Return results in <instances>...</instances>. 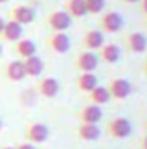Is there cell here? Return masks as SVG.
I'll list each match as a JSON object with an SVG mask.
<instances>
[{
	"mask_svg": "<svg viewBox=\"0 0 147 149\" xmlns=\"http://www.w3.org/2000/svg\"><path fill=\"white\" fill-rule=\"evenodd\" d=\"M106 132L112 139H126L132 134V123H130V120H126L123 116L112 118L106 125Z\"/></svg>",
	"mask_w": 147,
	"mask_h": 149,
	"instance_id": "6da1fadb",
	"label": "cell"
},
{
	"mask_svg": "<svg viewBox=\"0 0 147 149\" xmlns=\"http://www.w3.org/2000/svg\"><path fill=\"white\" fill-rule=\"evenodd\" d=\"M47 24H49V28L55 33V31H68L69 28H71V24H73V17L66 12V10H54V12H50L49 14V17H47Z\"/></svg>",
	"mask_w": 147,
	"mask_h": 149,
	"instance_id": "7a4b0ae2",
	"label": "cell"
},
{
	"mask_svg": "<svg viewBox=\"0 0 147 149\" xmlns=\"http://www.w3.org/2000/svg\"><path fill=\"white\" fill-rule=\"evenodd\" d=\"M74 66L81 73H95V70L99 66V56L94 50H83L76 56Z\"/></svg>",
	"mask_w": 147,
	"mask_h": 149,
	"instance_id": "3957f363",
	"label": "cell"
},
{
	"mask_svg": "<svg viewBox=\"0 0 147 149\" xmlns=\"http://www.w3.org/2000/svg\"><path fill=\"white\" fill-rule=\"evenodd\" d=\"M123 24H125V19L119 12H106V14H102L101 21H99L102 33H118L123 28Z\"/></svg>",
	"mask_w": 147,
	"mask_h": 149,
	"instance_id": "277c9868",
	"label": "cell"
},
{
	"mask_svg": "<svg viewBox=\"0 0 147 149\" xmlns=\"http://www.w3.org/2000/svg\"><path fill=\"white\" fill-rule=\"evenodd\" d=\"M107 90H109L111 99H114V101H123V99H126V97L132 94V83H130L126 78H114V80L109 81Z\"/></svg>",
	"mask_w": 147,
	"mask_h": 149,
	"instance_id": "5b68a950",
	"label": "cell"
},
{
	"mask_svg": "<svg viewBox=\"0 0 147 149\" xmlns=\"http://www.w3.org/2000/svg\"><path fill=\"white\" fill-rule=\"evenodd\" d=\"M49 127L43 123H30L24 128V137L30 144H42L49 139Z\"/></svg>",
	"mask_w": 147,
	"mask_h": 149,
	"instance_id": "8992f818",
	"label": "cell"
},
{
	"mask_svg": "<svg viewBox=\"0 0 147 149\" xmlns=\"http://www.w3.org/2000/svg\"><path fill=\"white\" fill-rule=\"evenodd\" d=\"M47 43H49V47H50L54 52H57V54H68L69 49H71V38H69L68 33H64V31H55V33H52L50 37L47 38Z\"/></svg>",
	"mask_w": 147,
	"mask_h": 149,
	"instance_id": "52a82bcc",
	"label": "cell"
},
{
	"mask_svg": "<svg viewBox=\"0 0 147 149\" xmlns=\"http://www.w3.org/2000/svg\"><path fill=\"white\" fill-rule=\"evenodd\" d=\"M59 90H61V85H59V81H57L55 78H52V76L42 78L37 83V92L42 97H45V99H54V97L59 94Z\"/></svg>",
	"mask_w": 147,
	"mask_h": 149,
	"instance_id": "ba28073f",
	"label": "cell"
},
{
	"mask_svg": "<svg viewBox=\"0 0 147 149\" xmlns=\"http://www.w3.org/2000/svg\"><path fill=\"white\" fill-rule=\"evenodd\" d=\"M35 17H37V12L30 5H16L10 10V19L16 21V23H19V24H23V26L33 23Z\"/></svg>",
	"mask_w": 147,
	"mask_h": 149,
	"instance_id": "9c48e42d",
	"label": "cell"
},
{
	"mask_svg": "<svg viewBox=\"0 0 147 149\" xmlns=\"http://www.w3.org/2000/svg\"><path fill=\"white\" fill-rule=\"evenodd\" d=\"M104 113L101 109V106H95V104H88V106H83L80 111H78V120L80 123H99L102 120Z\"/></svg>",
	"mask_w": 147,
	"mask_h": 149,
	"instance_id": "30bf717a",
	"label": "cell"
},
{
	"mask_svg": "<svg viewBox=\"0 0 147 149\" xmlns=\"http://www.w3.org/2000/svg\"><path fill=\"white\" fill-rule=\"evenodd\" d=\"M5 78L10 81H21L26 78V70L23 59H14L5 66Z\"/></svg>",
	"mask_w": 147,
	"mask_h": 149,
	"instance_id": "8fae6325",
	"label": "cell"
},
{
	"mask_svg": "<svg viewBox=\"0 0 147 149\" xmlns=\"http://www.w3.org/2000/svg\"><path fill=\"white\" fill-rule=\"evenodd\" d=\"M126 49L133 54H142L147 50V38L140 31H133L126 37Z\"/></svg>",
	"mask_w": 147,
	"mask_h": 149,
	"instance_id": "7c38bea8",
	"label": "cell"
},
{
	"mask_svg": "<svg viewBox=\"0 0 147 149\" xmlns=\"http://www.w3.org/2000/svg\"><path fill=\"white\" fill-rule=\"evenodd\" d=\"M76 134L81 141H87V142H94L101 137V128L99 125L95 123H80L78 128H76Z\"/></svg>",
	"mask_w": 147,
	"mask_h": 149,
	"instance_id": "4fadbf2b",
	"label": "cell"
},
{
	"mask_svg": "<svg viewBox=\"0 0 147 149\" xmlns=\"http://www.w3.org/2000/svg\"><path fill=\"white\" fill-rule=\"evenodd\" d=\"M23 33H24L23 24H19V23H16V21L10 19V21L5 23V28H3V31H2L0 37L3 38L5 42H19L23 38Z\"/></svg>",
	"mask_w": 147,
	"mask_h": 149,
	"instance_id": "5bb4252c",
	"label": "cell"
},
{
	"mask_svg": "<svg viewBox=\"0 0 147 149\" xmlns=\"http://www.w3.org/2000/svg\"><path fill=\"white\" fill-rule=\"evenodd\" d=\"M104 43V33L101 30H88L83 37V45L87 47V50H97Z\"/></svg>",
	"mask_w": 147,
	"mask_h": 149,
	"instance_id": "9a60e30c",
	"label": "cell"
},
{
	"mask_svg": "<svg viewBox=\"0 0 147 149\" xmlns=\"http://www.w3.org/2000/svg\"><path fill=\"white\" fill-rule=\"evenodd\" d=\"M97 85H99V78H97L95 73H81L76 78V87H78V90H81V92H85V94L92 92Z\"/></svg>",
	"mask_w": 147,
	"mask_h": 149,
	"instance_id": "2e32d148",
	"label": "cell"
},
{
	"mask_svg": "<svg viewBox=\"0 0 147 149\" xmlns=\"http://www.w3.org/2000/svg\"><path fill=\"white\" fill-rule=\"evenodd\" d=\"M23 63H24V70H26V76H40L42 71H43V68H45V63H43V59L40 57V56H31V57H28V59H23Z\"/></svg>",
	"mask_w": 147,
	"mask_h": 149,
	"instance_id": "e0dca14e",
	"label": "cell"
},
{
	"mask_svg": "<svg viewBox=\"0 0 147 149\" xmlns=\"http://www.w3.org/2000/svg\"><path fill=\"white\" fill-rule=\"evenodd\" d=\"M119 57H121V49H119V45H116V43H104V45L101 47V59H102L104 63L114 64V63L119 61Z\"/></svg>",
	"mask_w": 147,
	"mask_h": 149,
	"instance_id": "ac0fdd59",
	"label": "cell"
},
{
	"mask_svg": "<svg viewBox=\"0 0 147 149\" xmlns=\"http://www.w3.org/2000/svg\"><path fill=\"white\" fill-rule=\"evenodd\" d=\"M88 101L95 106H102V104H107L111 101V95H109V90L107 87L104 85H97L92 92H88Z\"/></svg>",
	"mask_w": 147,
	"mask_h": 149,
	"instance_id": "d6986e66",
	"label": "cell"
},
{
	"mask_svg": "<svg viewBox=\"0 0 147 149\" xmlns=\"http://www.w3.org/2000/svg\"><path fill=\"white\" fill-rule=\"evenodd\" d=\"M66 12L73 17V19H80L83 17L87 12V5H85V0H68L66 2Z\"/></svg>",
	"mask_w": 147,
	"mask_h": 149,
	"instance_id": "ffe728a7",
	"label": "cell"
},
{
	"mask_svg": "<svg viewBox=\"0 0 147 149\" xmlns=\"http://www.w3.org/2000/svg\"><path fill=\"white\" fill-rule=\"evenodd\" d=\"M16 50H17L21 59H28V57L37 54V43L33 40H23L21 38L19 42H16Z\"/></svg>",
	"mask_w": 147,
	"mask_h": 149,
	"instance_id": "44dd1931",
	"label": "cell"
},
{
	"mask_svg": "<svg viewBox=\"0 0 147 149\" xmlns=\"http://www.w3.org/2000/svg\"><path fill=\"white\" fill-rule=\"evenodd\" d=\"M88 14H101L106 7V0H85Z\"/></svg>",
	"mask_w": 147,
	"mask_h": 149,
	"instance_id": "7402d4cb",
	"label": "cell"
},
{
	"mask_svg": "<svg viewBox=\"0 0 147 149\" xmlns=\"http://www.w3.org/2000/svg\"><path fill=\"white\" fill-rule=\"evenodd\" d=\"M14 149H35V146L30 144V142H21V144H17Z\"/></svg>",
	"mask_w": 147,
	"mask_h": 149,
	"instance_id": "603a6c76",
	"label": "cell"
},
{
	"mask_svg": "<svg viewBox=\"0 0 147 149\" xmlns=\"http://www.w3.org/2000/svg\"><path fill=\"white\" fill-rule=\"evenodd\" d=\"M140 10L144 16H147V0H140Z\"/></svg>",
	"mask_w": 147,
	"mask_h": 149,
	"instance_id": "cb8c5ba5",
	"label": "cell"
},
{
	"mask_svg": "<svg viewBox=\"0 0 147 149\" xmlns=\"http://www.w3.org/2000/svg\"><path fill=\"white\" fill-rule=\"evenodd\" d=\"M140 149H147V134L142 137V141H140Z\"/></svg>",
	"mask_w": 147,
	"mask_h": 149,
	"instance_id": "d4e9b609",
	"label": "cell"
},
{
	"mask_svg": "<svg viewBox=\"0 0 147 149\" xmlns=\"http://www.w3.org/2000/svg\"><path fill=\"white\" fill-rule=\"evenodd\" d=\"M5 23H7V21L0 16V35H2V31H3V28H5Z\"/></svg>",
	"mask_w": 147,
	"mask_h": 149,
	"instance_id": "484cf974",
	"label": "cell"
},
{
	"mask_svg": "<svg viewBox=\"0 0 147 149\" xmlns=\"http://www.w3.org/2000/svg\"><path fill=\"white\" fill-rule=\"evenodd\" d=\"M123 2H126V3H140V0H123Z\"/></svg>",
	"mask_w": 147,
	"mask_h": 149,
	"instance_id": "4316f807",
	"label": "cell"
},
{
	"mask_svg": "<svg viewBox=\"0 0 147 149\" xmlns=\"http://www.w3.org/2000/svg\"><path fill=\"white\" fill-rule=\"evenodd\" d=\"M144 73L147 74V59H146V63H144Z\"/></svg>",
	"mask_w": 147,
	"mask_h": 149,
	"instance_id": "83f0119b",
	"label": "cell"
},
{
	"mask_svg": "<svg viewBox=\"0 0 147 149\" xmlns=\"http://www.w3.org/2000/svg\"><path fill=\"white\" fill-rule=\"evenodd\" d=\"M2 52H3V47H2V43H0V56H2Z\"/></svg>",
	"mask_w": 147,
	"mask_h": 149,
	"instance_id": "f1b7e54d",
	"label": "cell"
},
{
	"mask_svg": "<svg viewBox=\"0 0 147 149\" xmlns=\"http://www.w3.org/2000/svg\"><path fill=\"white\" fill-rule=\"evenodd\" d=\"M2 127H3V123H2V118H0V130H2Z\"/></svg>",
	"mask_w": 147,
	"mask_h": 149,
	"instance_id": "f546056e",
	"label": "cell"
},
{
	"mask_svg": "<svg viewBox=\"0 0 147 149\" xmlns=\"http://www.w3.org/2000/svg\"><path fill=\"white\" fill-rule=\"evenodd\" d=\"M7 2H9V0H0V3H7Z\"/></svg>",
	"mask_w": 147,
	"mask_h": 149,
	"instance_id": "4dcf8cb0",
	"label": "cell"
},
{
	"mask_svg": "<svg viewBox=\"0 0 147 149\" xmlns=\"http://www.w3.org/2000/svg\"><path fill=\"white\" fill-rule=\"evenodd\" d=\"M0 149H14V148H9V146H7V148H0Z\"/></svg>",
	"mask_w": 147,
	"mask_h": 149,
	"instance_id": "1f68e13d",
	"label": "cell"
},
{
	"mask_svg": "<svg viewBox=\"0 0 147 149\" xmlns=\"http://www.w3.org/2000/svg\"><path fill=\"white\" fill-rule=\"evenodd\" d=\"M146 130H147V121H146Z\"/></svg>",
	"mask_w": 147,
	"mask_h": 149,
	"instance_id": "d6a6232c",
	"label": "cell"
}]
</instances>
